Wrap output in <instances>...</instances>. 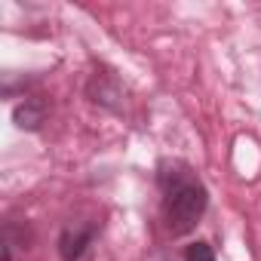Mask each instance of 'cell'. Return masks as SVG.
<instances>
[{"mask_svg": "<svg viewBox=\"0 0 261 261\" xmlns=\"http://www.w3.org/2000/svg\"><path fill=\"white\" fill-rule=\"evenodd\" d=\"M157 181L163 191V218L172 237L191 233L209 209V191L200 175L185 160H163L157 169Z\"/></svg>", "mask_w": 261, "mask_h": 261, "instance_id": "6da1fadb", "label": "cell"}, {"mask_svg": "<svg viewBox=\"0 0 261 261\" xmlns=\"http://www.w3.org/2000/svg\"><path fill=\"white\" fill-rule=\"evenodd\" d=\"M95 224L92 221H68L59 233V258L62 261H89L95 249Z\"/></svg>", "mask_w": 261, "mask_h": 261, "instance_id": "7a4b0ae2", "label": "cell"}, {"mask_svg": "<svg viewBox=\"0 0 261 261\" xmlns=\"http://www.w3.org/2000/svg\"><path fill=\"white\" fill-rule=\"evenodd\" d=\"M46 114H49V105L46 98L40 95H25V101H19L13 108V123L25 133H37V129L46 123Z\"/></svg>", "mask_w": 261, "mask_h": 261, "instance_id": "3957f363", "label": "cell"}, {"mask_svg": "<svg viewBox=\"0 0 261 261\" xmlns=\"http://www.w3.org/2000/svg\"><path fill=\"white\" fill-rule=\"evenodd\" d=\"M86 95H89L95 105L108 108V111H120V108H123V105H120L123 89H120V83L114 80V74H92V80L86 83Z\"/></svg>", "mask_w": 261, "mask_h": 261, "instance_id": "277c9868", "label": "cell"}, {"mask_svg": "<svg viewBox=\"0 0 261 261\" xmlns=\"http://www.w3.org/2000/svg\"><path fill=\"white\" fill-rule=\"evenodd\" d=\"M185 261H215V252L206 240H197L185 249Z\"/></svg>", "mask_w": 261, "mask_h": 261, "instance_id": "5b68a950", "label": "cell"}]
</instances>
